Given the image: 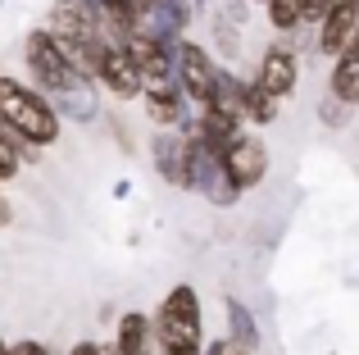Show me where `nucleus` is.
<instances>
[{
	"label": "nucleus",
	"instance_id": "obj_12",
	"mask_svg": "<svg viewBox=\"0 0 359 355\" xmlns=\"http://www.w3.org/2000/svg\"><path fill=\"white\" fill-rule=\"evenodd\" d=\"M146 119L155 128H182L187 119L196 114V105H191V96H187L182 87H177V78H168V82H146Z\"/></svg>",
	"mask_w": 359,
	"mask_h": 355
},
{
	"label": "nucleus",
	"instance_id": "obj_25",
	"mask_svg": "<svg viewBox=\"0 0 359 355\" xmlns=\"http://www.w3.org/2000/svg\"><path fill=\"white\" fill-rule=\"evenodd\" d=\"M64 355H114V351L100 347V342H87V337H82V342H73V347L64 351Z\"/></svg>",
	"mask_w": 359,
	"mask_h": 355
},
{
	"label": "nucleus",
	"instance_id": "obj_26",
	"mask_svg": "<svg viewBox=\"0 0 359 355\" xmlns=\"http://www.w3.org/2000/svg\"><path fill=\"white\" fill-rule=\"evenodd\" d=\"M300 5H305V18H309V23H318V18L327 14V5H332V0H300Z\"/></svg>",
	"mask_w": 359,
	"mask_h": 355
},
{
	"label": "nucleus",
	"instance_id": "obj_16",
	"mask_svg": "<svg viewBox=\"0 0 359 355\" xmlns=\"http://www.w3.org/2000/svg\"><path fill=\"white\" fill-rule=\"evenodd\" d=\"M223 314H228V333H232V337H237V342H245V347H250V351H259V319H255V310H250V305H245L241 301V296H223Z\"/></svg>",
	"mask_w": 359,
	"mask_h": 355
},
{
	"label": "nucleus",
	"instance_id": "obj_3",
	"mask_svg": "<svg viewBox=\"0 0 359 355\" xmlns=\"http://www.w3.org/2000/svg\"><path fill=\"white\" fill-rule=\"evenodd\" d=\"M23 64H27V78L32 87H41L46 96H60V91H82V87H96L82 69H73V60L60 51L50 27H32L23 36Z\"/></svg>",
	"mask_w": 359,
	"mask_h": 355
},
{
	"label": "nucleus",
	"instance_id": "obj_19",
	"mask_svg": "<svg viewBox=\"0 0 359 355\" xmlns=\"http://www.w3.org/2000/svg\"><path fill=\"white\" fill-rule=\"evenodd\" d=\"M278 109H282V100L273 96V91H264L255 78H245V123L269 128L273 119H278Z\"/></svg>",
	"mask_w": 359,
	"mask_h": 355
},
{
	"label": "nucleus",
	"instance_id": "obj_21",
	"mask_svg": "<svg viewBox=\"0 0 359 355\" xmlns=\"http://www.w3.org/2000/svg\"><path fill=\"white\" fill-rule=\"evenodd\" d=\"M23 169V155H18V142L0 128V182H9V178H18Z\"/></svg>",
	"mask_w": 359,
	"mask_h": 355
},
{
	"label": "nucleus",
	"instance_id": "obj_6",
	"mask_svg": "<svg viewBox=\"0 0 359 355\" xmlns=\"http://www.w3.org/2000/svg\"><path fill=\"white\" fill-rule=\"evenodd\" d=\"M96 87L109 91L114 100H141L146 96V78L132 64V55L123 51V41H105V51L96 60Z\"/></svg>",
	"mask_w": 359,
	"mask_h": 355
},
{
	"label": "nucleus",
	"instance_id": "obj_29",
	"mask_svg": "<svg viewBox=\"0 0 359 355\" xmlns=\"http://www.w3.org/2000/svg\"><path fill=\"white\" fill-rule=\"evenodd\" d=\"M0 5H5V0H0Z\"/></svg>",
	"mask_w": 359,
	"mask_h": 355
},
{
	"label": "nucleus",
	"instance_id": "obj_24",
	"mask_svg": "<svg viewBox=\"0 0 359 355\" xmlns=\"http://www.w3.org/2000/svg\"><path fill=\"white\" fill-rule=\"evenodd\" d=\"M9 355H50V347H46V342H36V337H23V342H14V347H9Z\"/></svg>",
	"mask_w": 359,
	"mask_h": 355
},
{
	"label": "nucleus",
	"instance_id": "obj_14",
	"mask_svg": "<svg viewBox=\"0 0 359 355\" xmlns=\"http://www.w3.org/2000/svg\"><path fill=\"white\" fill-rule=\"evenodd\" d=\"M150 342H155V323H150V314L128 310V314L114 319V342H109L114 355H141Z\"/></svg>",
	"mask_w": 359,
	"mask_h": 355
},
{
	"label": "nucleus",
	"instance_id": "obj_4",
	"mask_svg": "<svg viewBox=\"0 0 359 355\" xmlns=\"http://www.w3.org/2000/svg\"><path fill=\"white\" fill-rule=\"evenodd\" d=\"M187 142H191V192L205 196L214 210H232V205H237L245 192L232 182V173H228V164H223V155L210 151V146H205L196 133H187Z\"/></svg>",
	"mask_w": 359,
	"mask_h": 355
},
{
	"label": "nucleus",
	"instance_id": "obj_2",
	"mask_svg": "<svg viewBox=\"0 0 359 355\" xmlns=\"http://www.w3.org/2000/svg\"><path fill=\"white\" fill-rule=\"evenodd\" d=\"M150 323H155L159 355H201L205 351V310H201V292L191 283L168 287L164 301L150 314Z\"/></svg>",
	"mask_w": 359,
	"mask_h": 355
},
{
	"label": "nucleus",
	"instance_id": "obj_13",
	"mask_svg": "<svg viewBox=\"0 0 359 355\" xmlns=\"http://www.w3.org/2000/svg\"><path fill=\"white\" fill-rule=\"evenodd\" d=\"M137 27L150 32V36H159V41H168V46H177L187 36V27H191V0H155V5L137 18Z\"/></svg>",
	"mask_w": 359,
	"mask_h": 355
},
{
	"label": "nucleus",
	"instance_id": "obj_15",
	"mask_svg": "<svg viewBox=\"0 0 359 355\" xmlns=\"http://www.w3.org/2000/svg\"><path fill=\"white\" fill-rule=\"evenodd\" d=\"M327 91H332L337 100H346L351 109L359 105V32H355V41L332 60V73H327Z\"/></svg>",
	"mask_w": 359,
	"mask_h": 355
},
{
	"label": "nucleus",
	"instance_id": "obj_18",
	"mask_svg": "<svg viewBox=\"0 0 359 355\" xmlns=\"http://www.w3.org/2000/svg\"><path fill=\"white\" fill-rule=\"evenodd\" d=\"M205 105H219V109H228V114L245 119V78H237V73L223 64V69H219V82H214V96L205 100Z\"/></svg>",
	"mask_w": 359,
	"mask_h": 355
},
{
	"label": "nucleus",
	"instance_id": "obj_7",
	"mask_svg": "<svg viewBox=\"0 0 359 355\" xmlns=\"http://www.w3.org/2000/svg\"><path fill=\"white\" fill-rule=\"evenodd\" d=\"M150 164L177 192H191V142H187L182 128H159L150 137Z\"/></svg>",
	"mask_w": 359,
	"mask_h": 355
},
{
	"label": "nucleus",
	"instance_id": "obj_17",
	"mask_svg": "<svg viewBox=\"0 0 359 355\" xmlns=\"http://www.w3.org/2000/svg\"><path fill=\"white\" fill-rule=\"evenodd\" d=\"M50 105L60 109L64 123H91L100 114V100H96V87H82V91H60L50 96Z\"/></svg>",
	"mask_w": 359,
	"mask_h": 355
},
{
	"label": "nucleus",
	"instance_id": "obj_20",
	"mask_svg": "<svg viewBox=\"0 0 359 355\" xmlns=\"http://www.w3.org/2000/svg\"><path fill=\"white\" fill-rule=\"evenodd\" d=\"M259 5H264V14H269V23L278 27V32H300V27L309 23L300 0H259Z\"/></svg>",
	"mask_w": 359,
	"mask_h": 355
},
{
	"label": "nucleus",
	"instance_id": "obj_28",
	"mask_svg": "<svg viewBox=\"0 0 359 355\" xmlns=\"http://www.w3.org/2000/svg\"><path fill=\"white\" fill-rule=\"evenodd\" d=\"M82 9H100V5H123V0H78Z\"/></svg>",
	"mask_w": 359,
	"mask_h": 355
},
{
	"label": "nucleus",
	"instance_id": "obj_8",
	"mask_svg": "<svg viewBox=\"0 0 359 355\" xmlns=\"http://www.w3.org/2000/svg\"><path fill=\"white\" fill-rule=\"evenodd\" d=\"M250 78L259 82L264 91H273L278 100H287L291 91H296V82H300V55H296V46H287V41H269Z\"/></svg>",
	"mask_w": 359,
	"mask_h": 355
},
{
	"label": "nucleus",
	"instance_id": "obj_9",
	"mask_svg": "<svg viewBox=\"0 0 359 355\" xmlns=\"http://www.w3.org/2000/svg\"><path fill=\"white\" fill-rule=\"evenodd\" d=\"M223 164H228L232 182H237L241 192H255V187L264 182V173H269V146H264L259 133H245L241 128V137L223 151Z\"/></svg>",
	"mask_w": 359,
	"mask_h": 355
},
{
	"label": "nucleus",
	"instance_id": "obj_23",
	"mask_svg": "<svg viewBox=\"0 0 359 355\" xmlns=\"http://www.w3.org/2000/svg\"><path fill=\"white\" fill-rule=\"evenodd\" d=\"M201 355H255V351L228 333V337H214V342H205V351H201Z\"/></svg>",
	"mask_w": 359,
	"mask_h": 355
},
{
	"label": "nucleus",
	"instance_id": "obj_27",
	"mask_svg": "<svg viewBox=\"0 0 359 355\" xmlns=\"http://www.w3.org/2000/svg\"><path fill=\"white\" fill-rule=\"evenodd\" d=\"M0 187H5V182H0ZM9 219H14V210H9V201H5V192H0V228H5V223Z\"/></svg>",
	"mask_w": 359,
	"mask_h": 355
},
{
	"label": "nucleus",
	"instance_id": "obj_10",
	"mask_svg": "<svg viewBox=\"0 0 359 355\" xmlns=\"http://www.w3.org/2000/svg\"><path fill=\"white\" fill-rule=\"evenodd\" d=\"M314 27H318V36H314L318 55H323V60H337L359 32V0H332L327 14L318 18Z\"/></svg>",
	"mask_w": 359,
	"mask_h": 355
},
{
	"label": "nucleus",
	"instance_id": "obj_5",
	"mask_svg": "<svg viewBox=\"0 0 359 355\" xmlns=\"http://www.w3.org/2000/svg\"><path fill=\"white\" fill-rule=\"evenodd\" d=\"M219 69H223V64L214 60L210 46L191 41V36H182V41H177V55H173V78H177V87H182L187 96H191V105H205V100L214 96Z\"/></svg>",
	"mask_w": 359,
	"mask_h": 355
},
{
	"label": "nucleus",
	"instance_id": "obj_1",
	"mask_svg": "<svg viewBox=\"0 0 359 355\" xmlns=\"http://www.w3.org/2000/svg\"><path fill=\"white\" fill-rule=\"evenodd\" d=\"M0 128L18 142L23 164H36L41 151H50V146L60 142L64 119H60V109L50 105V96H46L41 87L0 73Z\"/></svg>",
	"mask_w": 359,
	"mask_h": 355
},
{
	"label": "nucleus",
	"instance_id": "obj_11",
	"mask_svg": "<svg viewBox=\"0 0 359 355\" xmlns=\"http://www.w3.org/2000/svg\"><path fill=\"white\" fill-rule=\"evenodd\" d=\"M123 51L132 55V64L141 69V78H146V82H168V78H173V55H177V46H168V41H159V36L132 27V32L123 36Z\"/></svg>",
	"mask_w": 359,
	"mask_h": 355
},
{
	"label": "nucleus",
	"instance_id": "obj_22",
	"mask_svg": "<svg viewBox=\"0 0 359 355\" xmlns=\"http://www.w3.org/2000/svg\"><path fill=\"white\" fill-rule=\"evenodd\" d=\"M346 114H351V105H346V100H337L332 91H327L323 100H318V119H323V123H332V128H341L346 123Z\"/></svg>",
	"mask_w": 359,
	"mask_h": 355
}]
</instances>
